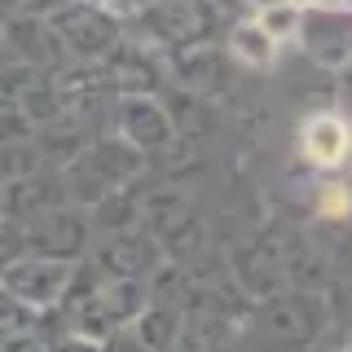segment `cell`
Here are the masks:
<instances>
[{
  "label": "cell",
  "instance_id": "6da1fadb",
  "mask_svg": "<svg viewBox=\"0 0 352 352\" xmlns=\"http://www.w3.org/2000/svg\"><path fill=\"white\" fill-rule=\"evenodd\" d=\"M300 150L313 168L322 172H335L344 168V159L352 154V128L344 115L335 110H322V115H308L304 128H300Z\"/></svg>",
  "mask_w": 352,
  "mask_h": 352
},
{
  "label": "cell",
  "instance_id": "7a4b0ae2",
  "mask_svg": "<svg viewBox=\"0 0 352 352\" xmlns=\"http://www.w3.org/2000/svg\"><path fill=\"white\" fill-rule=\"evenodd\" d=\"M229 53L242 62V66H256V71H269L273 62H278V53H282V44L269 36V31L260 27L256 18L251 22H242V27L229 36Z\"/></svg>",
  "mask_w": 352,
  "mask_h": 352
},
{
  "label": "cell",
  "instance_id": "3957f363",
  "mask_svg": "<svg viewBox=\"0 0 352 352\" xmlns=\"http://www.w3.org/2000/svg\"><path fill=\"white\" fill-rule=\"evenodd\" d=\"M300 18H304V9L295 5V0H282V5H264L260 14H256V22L264 31H269L278 44H291L295 36H300Z\"/></svg>",
  "mask_w": 352,
  "mask_h": 352
},
{
  "label": "cell",
  "instance_id": "277c9868",
  "mask_svg": "<svg viewBox=\"0 0 352 352\" xmlns=\"http://www.w3.org/2000/svg\"><path fill=\"white\" fill-rule=\"evenodd\" d=\"M317 203H322V212L326 216H348L352 212V190L348 185H322V190H317Z\"/></svg>",
  "mask_w": 352,
  "mask_h": 352
},
{
  "label": "cell",
  "instance_id": "5b68a950",
  "mask_svg": "<svg viewBox=\"0 0 352 352\" xmlns=\"http://www.w3.org/2000/svg\"><path fill=\"white\" fill-rule=\"evenodd\" d=\"M300 9H348L352 0H295Z\"/></svg>",
  "mask_w": 352,
  "mask_h": 352
}]
</instances>
